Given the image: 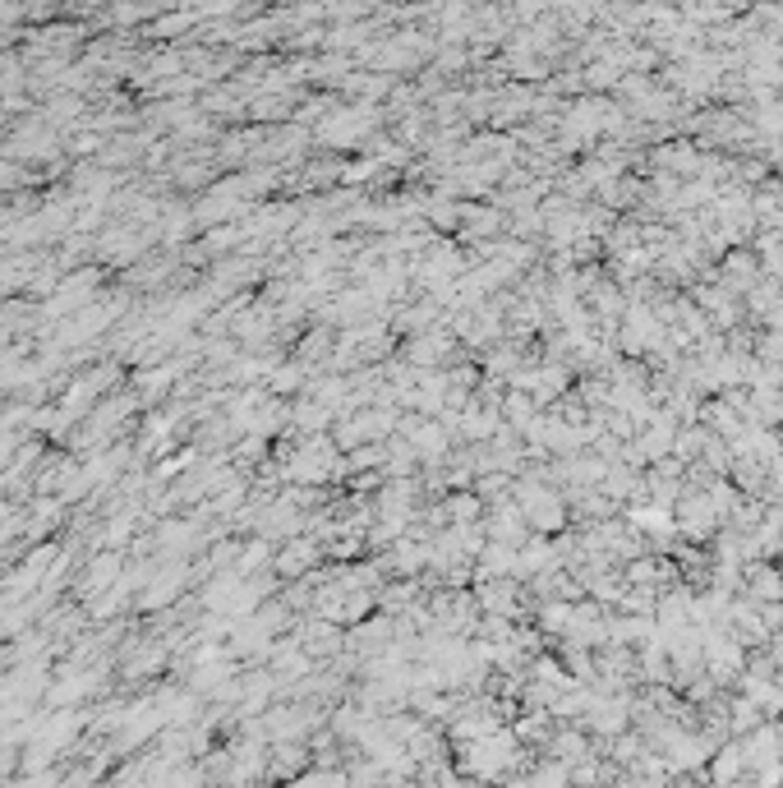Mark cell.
<instances>
[{"label": "cell", "mask_w": 783, "mask_h": 788, "mask_svg": "<svg viewBox=\"0 0 783 788\" xmlns=\"http://www.w3.org/2000/svg\"><path fill=\"white\" fill-rule=\"evenodd\" d=\"M632 521H636V530L673 535V521H669V512H663V507H641V512H632Z\"/></svg>", "instance_id": "1"}]
</instances>
